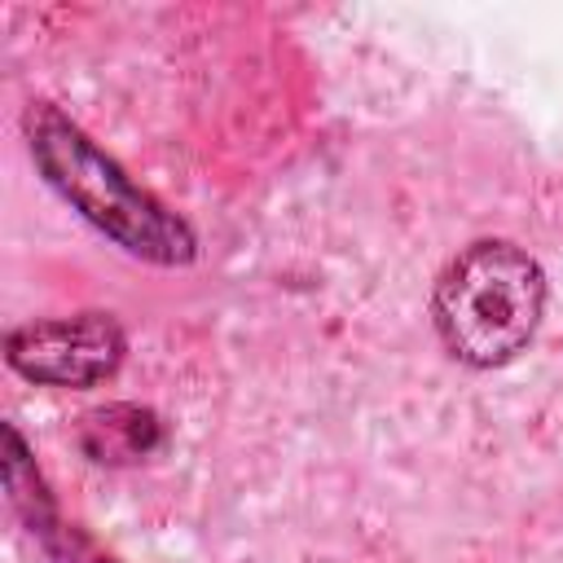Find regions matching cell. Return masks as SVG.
I'll use <instances>...</instances> for the list:
<instances>
[{
  "label": "cell",
  "instance_id": "cell-4",
  "mask_svg": "<svg viewBox=\"0 0 563 563\" xmlns=\"http://www.w3.org/2000/svg\"><path fill=\"white\" fill-rule=\"evenodd\" d=\"M4 435H9V462H4L9 497H13V506L22 510V519L31 523V532L48 545V554L62 559V563H110V559H101L75 528H62V519H57V510H53V497H48L44 484H40V471H35V462L26 457V444H22L18 427H4Z\"/></svg>",
  "mask_w": 563,
  "mask_h": 563
},
{
  "label": "cell",
  "instance_id": "cell-1",
  "mask_svg": "<svg viewBox=\"0 0 563 563\" xmlns=\"http://www.w3.org/2000/svg\"><path fill=\"white\" fill-rule=\"evenodd\" d=\"M26 145L40 176L106 238H114L128 255L176 268L198 255L194 229L167 211L154 194H145L79 123H70L57 106L35 101L26 110Z\"/></svg>",
  "mask_w": 563,
  "mask_h": 563
},
{
  "label": "cell",
  "instance_id": "cell-3",
  "mask_svg": "<svg viewBox=\"0 0 563 563\" xmlns=\"http://www.w3.org/2000/svg\"><path fill=\"white\" fill-rule=\"evenodd\" d=\"M123 352L128 339L110 312L26 321L4 334V361L44 387H92L119 369Z\"/></svg>",
  "mask_w": 563,
  "mask_h": 563
},
{
  "label": "cell",
  "instance_id": "cell-5",
  "mask_svg": "<svg viewBox=\"0 0 563 563\" xmlns=\"http://www.w3.org/2000/svg\"><path fill=\"white\" fill-rule=\"evenodd\" d=\"M163 444V422L154 409L141 405H106L92 409L79 427V449L101 466L141 462Z\"/></svg>",
  "mask_w": 563,
  "mask_h": 563
},
{
  "label": "cell",
  "instance_id": "cell-2",
  "mask_svg": "<svg viewBox=\"0 0 563 563\" xmlns=\"http://www.w3.org/2000/svg\"><path fill=\"white\" fill-rule=\"evenodd\" d=\"M545 312L541 264L501 238H479L449 260L435 282L431 317L440 343L471 369H497L515 361Z\"/></svg>",
  "mask_w": 563,
  "mask_h": 563
}]
</instances>
